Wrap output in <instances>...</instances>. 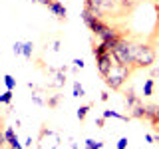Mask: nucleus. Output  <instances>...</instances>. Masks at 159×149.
Returning <instances> with one entry per match:
<instances>
[{
	"label": "nucleus",
	"instance_id": "4be33fe9",
	"mask_svg": "<svg viewBox=\"0 0 159 149\" xmlns=\"http://www.w3.org/2000/svg\"><path fill=\"white\" fill-rule=\"evenodd\" d=\"M32 2H38V4H42V6H46V8H48L50 4L54 2V0H32Z\"/></svg>",
	"mask_w": 159,
	"mask_h": 149
},
{
	"label": "nucleus",
	"instance_id": "ddd939ff",
	"mask_svg": "<svg viewBox=\"0 0 159 149\" xmlns=\"http://www.w3.org/2000/svg\"><path fill=\"white\" fill-rule=\"evenodd\" d=\"M74 97H86V89L80 82H74Z\"/></svg>",
	"mask_w": 159,
	"mask_h": 149
},
{
	"label": "nucleus",
	"instance_id": "2eb2a0df",
	"mask_svg": "<svg viewBox=\"0 0 159 149\" xmlns=\"http://www.w3.org/2000/svg\"><path fill=\"white\" fill-rule=\"evenodd\" d=\"M4 86H6V89H12V92H14V88H16V79L10 76V74H4Z\"/></svg>",
	"mask_w": 159,
	"mask_h": 149
},
{
	"label": "nucleus",
	"instance_id": "bb28decb",
	"mask_svg": "<svg viewBox=\"0 0 159 149\" xmlns=\"http://www.w3.org/2000/svg\"><path fill=\"white\" fill-rule=\"evenodd\" d=\"M0 149H10V147L6 145V143H2V147H0Z\"/></svg>",
	"mask_w": 159,
	"mask_h": 149
},
{
	"label": "nucleus",
	"instance_id": "412c9836",
	"mask_svg": "<svg viewBox=\"0 0 159 149\" xmlns=\"http://www.w3.org/2000/svg\"><path fill=\"white\" fill-rule=\"evenodd\" d=\"M96 125H98L99 129H103V127H106V117H103V115L98 117V119H96Z\"/></svg>",
	"mask_w": 159,
	"mask_h": 149
},
{
	"label": "nucleus",
	"instance_id": "20e7f679",
	"mask_svg": "<svg viewBox=\"0 0 159 149\" xmlns=\"http://www.w3.org/2000/svg\"><path fill=\"white\" fill-rule=\"evenodd\" d=\"M113 64H117V60L113 58L111 52H107V54H103V56L96 58V68H98V72H99V76H102V78L109 72V68H111Z\"/></svg>",
	"mask_w": 159,
	"mask_h": 149
},
{
	"label": "nucleus",
	"instance_id": "dca6fc26",
	"mask_svg": "<svg viewBox=\"0 0 159 149\" xmlns=\"http://www.w3.org/2000/svg\"><path fill=\"white\" fill-rule=\"evenodd\" d=\"M0 103H4V106H10V103H12V89H6V92L0 96Z\"/></svg>",
	"mask_w": 159,
	"mask_h": 149
},
{
	"label": "nucleus",
	"instance_id": "9d476101",
	"mask_svg": "<svg viewBox=\"0 0 159 149\" xmlns=\"http://www.w3.org/2000/svg\"><path fill=\"white\" fill-rule=\"evenodd\" d=\"M60 102H62V96H60V93H54V96H48L46 97V106L50 109H56L60 106Z\"/></svg>",
	"mask_w": 159,
	"mask_h": 149
},
{
	"label": "nucleus",
	"instance_id": "6ab92c4d",
	"mask_svg": "<svg viewBox=\"0 0 159 149\" xmlns=\"http://www.w3.org/2000/svg\"><path fill=\"white\" fill-rule=\"evenodd\" d=\"M127 137H121V139H119V141H117V149H127Z\"/></svg>",
	"mask_w": 159,
	"mask_h": 149
},
{
	"label": "nucleus",
	"instance_id": "a211bd4d",
	"mask_svg": "<svg viewBox=\"0 0 159 149\" xmlns=\"http://www.w3.org/2000/svg\"><path fill=\"white\" fill-rule=\"evenodd\" d=\"M22 48H24V42H14V54L16 56H22Z\"/></svg>",
	"mask_w": 159,
	"mask_h": 149
},
{
	"label": "nucleus",
	"instance_id": "aec40b11",
	"mask_svg": "<svg viewBox=\"0 0 159 149\" xmlns=\"http://www.w3.org/2000/svg\"><path fill=\"white\" fill-rule=\"evenodd\" d=\"M72 64H74V66H76V68H80V70H82L84 66H86V62H84V60H82V58H76V60H74V62H72Z\"/></svg>",
	"mask_w": 159,
	"mask_h": 149
},
{
	"label": "nucleus",
	"instance_id": "f03ea898",
	"mask_svg": "<svg viewBox=\"0 0 159 149\" xmlns=\"http://www.w3.org/2000/svg\"><path fill=\"white\" fill-rule=\"evenodd\" d=\"M133 74L131 68L127 66H121V64H113L111 68H109V72L103 76V84L111 89V92H121L123 84L129 79V76Z\"/></svg>",
	"mask_w": 159,
	"mask_h": 149
},
{
	"label": "nucleus",
	"instance_id": "4468645a",
	"mask_svg": "<svg viewBox=\"0 0 159 149\" xmlns=\"http://www.w3.org/2000/svg\"><path fill=\"white\" fill-rule=\"evenodd\" d=\"M38 89V88H36ZM36 89H32V102L36 103V106H46V99L42 97V93L36 92Z\"/></svg>",
	"mask_w": 159,
	"mask_h": 149
},
{
	"label": "nucleus",
	"instance_id": "f3484780",
	"mask_svg": "<svg viewBox=\"0 0 159 149\" xmlns=\"http://www.w3.org/2000/svg\"><path fill=\"white\" fill-rule=\"evenodd\" d=\"M103 141H96V139H86V149H102Z\"/></svg>",
	"mask_w": 159,
	"mask_h": 149
},
{
	"label": "nucleus",
	"instance_id": "5701e85b",
	"mask_svg": "<svg viewBox=\"0 0 159 149\" xmlns=\"http://www.w3.org/2000/svg\"><path fill=\"white\" fill-rule=\"evenodd\" d=\"M99 99H102V102H107V99H109V93L107 92H102V93H99Z\"/></svg>",
	"mask_w": 159,
	"mask_h": 149
},
{
	"label": "nucleus",
	"instance_id": "0eeeda50",
	"mask_svg": "<svg viewBox=\"0 0 159 149\" xmlns=\"http://www.w3.org/2000/svg\"><path fill=\"white\" fill-rule=\"evenodd\" d=\"M157 115H159V103H145V121L151 125H157Z\"/></svg>",
	"mask_w": 159,
	"mask_h": 149
},
{
	"label": "nucleus",
	"instance_id": "39448f33",
	"mask_svg": "<svg viewBox=\"0 0 159 149\" xmlns=\"http://www.w3.org/2000/svg\"><path fill=\"white\" fill-rule=\"evenodd\" d=\"M123 103H125L127 111H131V109H135L137 106H141L143 99L133 92V88H127V89H123Z\"/></svg>",
	"mask_w": 159,
	"mask_h": 149
},
{
	"label": "nucleus",
	"instance_id": "9b49d317",
	"mask_svg": "<svg viewBox=\"0 0 159 149\" xmlns=\"http://www.w3.org/2000/svg\"><path fill=\"white\" fill-rule=\"evenodd\" d=\"M89 109H92V103H86V106H80V107H78V113H76V115H78V119H80L82 123L86 121V117H88Z\"/></svg>",
	"mask_w": 159,
	"mask_h": 149
},
{
	"label": "nucleus",
	"instance_id": "cd10ccee",
	"mask_svg": "<svg viewBox=\"0 0 159 149\" xmlns=\"http://www.w3.org/2000/svg\"><path fill=\"white\" fill-rule=\"evenodd\" d=\"M72 149H78V143H72Z\"/></svg>",
	"mask_w": 159,
	"mask_h": 149
},
{
	"label": "nucleus",
	"instance_id": "7ed1b4c3",
	"mask_svg": "<svg viewBox=\"0 0 159 149\" xmlns=\"http://www.w3.org/2000/svg\"><path fill=\"white\" fill-rule=\"evenodd\" d=\"M133 46H135V42H133V40H129L125 34L119 38V42L111 50V54H113V58L117 60V64L135 70V68H133Z\"/></svg>",
	"mask_w": 159,
	"mask_h": 149
},
{
	"label": "nucleus",
	"instance_id": "f8f14e48",
	"mask_svg": "<svg viewBox=\"0 0 159 149\" xmlns=\"http://www.w3.org/2000/svg\"><path fill=\"white\" fill-rule=\"evenodd\" d=\"M32 54H34V42H24L22 56L26 58V60H32Z\"/></svg>",
	"mask_w": 159,
	"mask_h": 149
},
{
	"label": "nucleus",
	"instance_id": "c85d7f7f",
	"mask_svg": "<svg viewBox=\"0 0 159 149\" xmlns=\"http://www.w3.org/2000/svg\"><path fill=\"white\" fill-rule=\"evenodd\" d=\"M157 123H159V115H157Z\"/></svg>",
	"mask_w": 159,
	"mask_h": 149
},
{
	"label": "nucleus",
	"instance_id": "6e6552de",
	"mask_svg": "<svg viewBox=\"0 0 159 149\" xmlns=\"http://www.w3.org/2000/svg\"><path fill=\"white\" fill-rule=\"evenodd\" d=\"M107 52H111V50L107 48V44H106V42H99V44H96V46L92 48L93 58H99V56H103V54H107Z\"/></svg>",
	"mask_w": 159,
	"mask_h": 149
},
{
	"label": "nucleus",
	"instance_id": "423d86ee",
	"mask_svg": "<svg viewBox=\"0 0 159 149\" xmlns=\"http://www.w3.org/2000/svg\"><path fill=\"white\" fill-rule=\"evenodd\" d=\"M48 10H50V14H52V16H56V18L60 20V22H66L68 10H66V6L62 4V0H54V2L48 6Z\"/></svg>",
	"mask_w": 159,
	"mask_h": 149
},
{
	"label": "nucleus",
	"instance_id": "b1692460",
	"mask_svg": "<svg viewBox=\"0 0 159 149\" xmlns=\"http://www.w3.org/2000/svg\"><path fill=\"white\" fill-rule=\"evenodd\" d=\"M145 141L147 143H153V141H155V137H153L151 133H145Z\"/></svg>",
	"mask_w": 159,
	"mask_h": 149
},
{
	"label": "nucleus",
	"instance_id": "393cba45",
	"mask_svg": "<svg viewBox=\"0 0 159 149\" xmlns=\"http://www.w3.org/2000/svg\"><path fill=\"white\" fill-rule=\"evenodd\" d=\"M54 50H56V52L60 50V40H56V42H54Z\"/></svg>",
	"mask_w": 159,
	"mask_h": 149
},
{
	"label": "nucleus",
	"instance_id": "a878e982",
	"mask_svg": "<svg viewBox=\"0 0 159 149\" xmlns=\"http://www.w3.org/2000/svg\"><path fill=\"white\" fill-rule=\"evenodd\" d=\"M147 2H151V4H159V0H147Z\"/></svg>",
	"mask_w": 159,
	"mask_h": 149
},
{
	"label": "nucleus",
	"instance_id": "1a4fd4ad",
	"mask_svg": "<svg viewBox=\"0 0 159 149\" xmlns=\"http://www.w3.org/2000/svg\"><path fill=\"white\" fill-rule=\"evenodd\" d=\"M153 89H155V79L147 78L145 84H143V97H151L153 96Z\"/></svg>",
	"mask_w": 159,
	"mask_h": 149
},
{
	"label": "nucleus",
	"instance_id": "f257e3e1",
	"mask_svg": "<svg viewBox=\"0 0 159 149\" xmlns=\"http://www.w3.org/2000/svg\"><path fill=\"white\" fill-rule=\"evenodd\" d=\"M157 62V50L149 42H135L133 46V68L135 70H147L153 68Z\"/></svg>",
	"mask_w": 159,
	"mask_h": 149
}]
</instances>
